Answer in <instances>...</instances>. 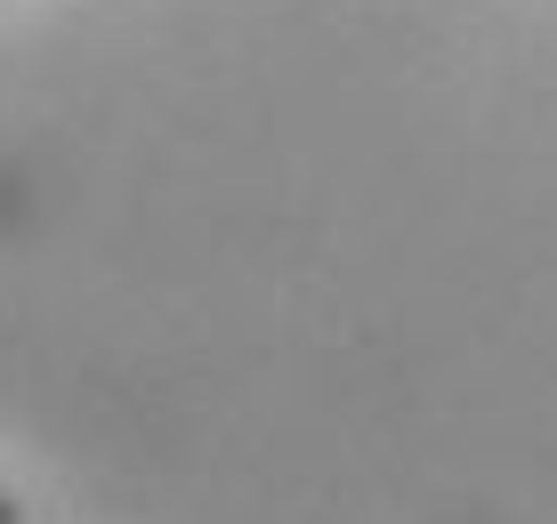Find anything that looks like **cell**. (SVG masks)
<instances>
[{"label": "cell", "instance_id": "obj_1", "mask_svg": "<svg viewBox=\"0 0 557 524\" xmlns=\"http://www.w3.org/2000/svg\"><path fill=\"white\" fill-rule=\"evenodd\" d=\"M0 524H25V500H16L9 484H0Z\"/></svg>", "mask_w": 557, "mask_h": 524}]
</instances>
